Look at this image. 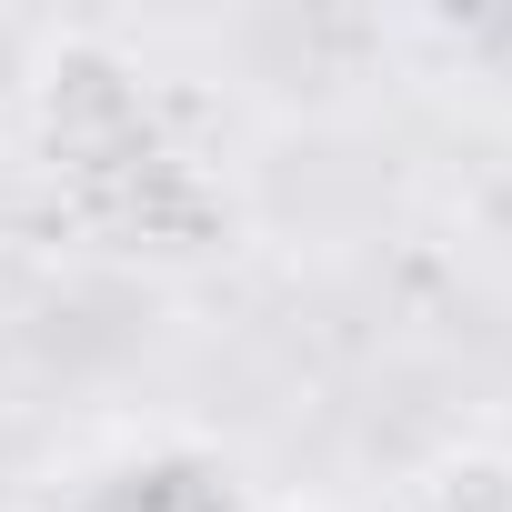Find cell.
Wrapping results in <instances>:
<instances>
[{
    "mask_svg": "<svg viewBox=\"0 0 512 512\" xmlns=\"http://www.w3.org/2000/svg\"><path fill=\"white\" fill-rule=\"evenodd\" d=\"M31 121H41V141H61V151H121V141L141 131V71H131L111 41L71 31V41H51L41 71H31Z\"/></svg>",
    "mask_w": 512,
    "mask_h": 512,
    "instance_id": "obj_1",
    "label": "cell"
},
{
    "mask_svg": "<svg viewBox=\"0 0 512 512\" xmlns=\"http://www.w3.org/2000/svg\"><path fill=\"white\" fill-rule=\"evenodd\" d=\"M422 512H512V452L462 442L422 472Z\"/></svg>",
    "mask_w": 512,
    "mask_h": 512,
    "instance_id": "obj_2",
    "label": "cell"
}]
</instances>
